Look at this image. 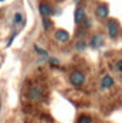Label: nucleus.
Returning a JSON list of instances; mask_svg holds the SVG:
<instances>
[{"mask_svg":"<svg viewBox=\"0 0 122 123\" xmlns=\"http://www.w3.org/2000/svg\"><path fill=\"white\" fill-rule=\"evenodd\" d=\"M115 69L118 72H122V61H116L115 62Z\"/></svg>","mask_w":122,"mask_h":123,"instance_id":"16","label":"nucleus"},{"mask_svg":"<svg viewBox=\"0 0 122 123\" xmlns=\"http://www.w3.org/2000/svg\"><path fill=\"white\" fill-rule=\"evenodd\" d=\"M102 45H104V36L99 34V33L92 34L91 38H89V47L92 49H98V48H101Z\"/></svg>","mask_w":122,"mask_h":123,"instance_id":"4","label":"nucleus"},{"mask_svg":"<svg viewBox=\"0 0 122 123\" xmlns=\"http://www.w3.org/2000/svg\"><path fill=\"white\" fill-rule=\"evenodd\" d=\"M87 17L85 14V10H84V7H81V6H78L75 10H74V23L77 25H81L82 23V20Z\"/></svg>","mask_w":122,"mask_h":123,"instance_id":"7","label":"nucleus"},{"mask_svg":"<svg viewBox=\"0 0 122 123\" xmlns=\"http://www.w3.org/2000/svg\"><path fill=\"white\" fill-rule=\"evenodd\" d=\"M34 51H36L37 54L40 55V57H43L44 60H48L50 57H48V52L46 51V49H43V48H40L38 45H34Z\"/></svg>","mask_w":122,"mask_h":123,"instance_id":"12","label":"nucleus"},{"mask_svg":"<svg viewBox=\"0 0 122 123\" xmlns=\"http://www.w3.org/2000/svg\"><path fill=\"white\" fill-rule=\"evenodd\" d=\"M13 24L14 25L23 24V14H21L20 12L14 13V16H13Z\"/></svg>","mask_w":122,"mask_h":123,"instance_id":"11","label":"nucleus"},{"mask_svg":"<svg viewBox=\"0 0 122 123\" xmlns=\"http://www.w3.org/2000/svg\"><path fill=\"white\" fill-rule=\"evenodd\" d=\"M74 3H75V4H80V3H81V1H82V0H73Z\"/></svg>","mask_w":122,"mask_h":123,"instance_id":"17","label":"nucleus"},{"mask_svg":"<svg viewBox=\"0 0 122 123\" xmlns=\"http://www.w3.org/2000/svg\"><path fill=\"white\" fill-rule=\"evenodd\" d=\"M107 31H108V36L112 40H115L119 36V23L115 18H109L107 21Z\"/></svg>","mask_w":122,"mask_h":123,"instance_id":"1","label":"nucleus"},{"mask_svg":"<svg viewBox=\"0 0 122 123\" xmlns=\"http://www.w3.org/2000/svg\"><path fill=\"white\" fill-rule=\"evenodd\" d=\"M0 108H1V105H0Z\"/></svg>","mask_w":122,"mask_h":123,"instance_id":"19","label":"nucleus"},{"mask_svg":"<svg viewBox=\"0 0 122 123\" xmlns=\"http://www.w3.org/2000/svg\"><path fill=\"white\" fill-rule=\"evenodd\" d=\"M51 27H53V23H51L50 17H43V28H44L46 31H48Z\"/></svg>","mask_w":122,"mask_h":123,"instance_id":"13","label":"nucleus"},{"mask_svg":"<svg viewBox=\"0 0 122 123\" xmlns=\"http://www.w3.org/2000/svg\"><path fill=\"white\" fill-rule=\"evenodd\" d=\"M0 1H4V0H0Z\"/></svg>","mask_w":122,"mask_h":123,"instance_id":"18","label":"nucleus"},{"mask_svg":"<svg viewBox=\"0 0 122 123\" xmlns=\"http://www.w3.org/2000/svg\"><path fill=\"white\" fill-rule=\"evenodd\" d=\"M77 123H91V117L89 116H81V117H78Z\"/></svg>","mask_w":122,"mask_h":123,"instance_id":"15","label":"nucleus"},{"mask_svg":"<svg viewBox=\"0 0 122 123\" xmlns=\"http://www.w3.org/2000/svg\"><path fill=\"white\" fill-rule=\"evenodd\" d=\"M81 24H82V28H84V30H88V28H91V25H92V20H91L89 17H85Z\"/></svg>","mask_w":122,"mask_h":123,"instance_id":"14","label":"nucleus"},{"mask_svg":"<svg viewBox=\"0 0 122 123\" xmlns=\"http://www.w3.org/2000/svg\"><path fill=\"white\" fill-rule=\"evenodd\" d=\"M70 82H71L74 86L80 88V86L84 85V82H85V75L82 74L81 71H74V72H71V75H70Z\"/></svg>","mask_w":122,"mask_h":123,"instance_id":"2","label":"nucleus"},{"mask_svg":"<svg viewBox=\"0 0 122 123\" xmlns=\"http://www.w3.org/2000/svg\"><path fill=\"white\" fill-rule=\"evenodd\" d=\"M95 16H97L99 20H105L109 17V6L107 3H101L98 4L97 9H95Z\"/></svg>","mask_w":122,"mask_h":123,"instance_id":"3","label":"nucleus"},{"mask_svg":"<svg viewBox=\"0 0 122 123\" xmlns=\"http://www.w3.org/2000/svg\"><path fill=\"white\" fill-rule=\"evenodd\" d=\"M87 47H88V44H87L82 38L77 40V41H75V44H74V48L77 49V51H85Z\"/></svg>","mask_w":122,"mask_h":123,"instance_id":"10","label":"nucleus"},{"mask_svg":"<svg viewBox=\"0 0 122 123\" xmlns=\"http://www.w3.org/2000/svg\"><path fill=\"white\" fill-rule=\"evenodd\" d=\"M38 12H40V14H41L43 17H50V16L54 14V9H53V6H51L50 3L41 1V3L38 4Z\"/></svg>","mask_w":122,"mask_h":123,"instance_id":"6","label":"nucleus"},{"mask_svg":"<svg viewBox=\"0 0 122 123\" xmlns=\"http://www.w3.org/2000/svg\"><path fill=\"white\" fill-rule=\"evenodd\" d=\"M41 96H43V92H41L40 86H31L28 89V98L31 100H40Z\"/></svg>","mask_w":122,"mask_h":123,"instance_id":"8","label":"nucleus"},{"mask_svg":"<svg viewBox=\"0 0 122 123\" xmlns=\"http://www.w3.org/2000/svg\"><path fill=\"white\" fill-rule=\"evenodd\" d=\"M54 38L58 41V43H62V44H65V43H68L70 41V33L67 31V30H64V28H58V30H55L54 31Z\"/></svg>","mask_w":122,"mask_h":123,"instance_id":"5","label":"nucleus"},{"mask_svg":"<svg viewBox=\"0 0 122 123\" xmlns=\"http://www.w3.org/2000/svg\"><path fill=\"white\" fill-rule=\"evenodd\" d=\"M114 86V78L111 75H104L101 79V88L102 89H109Z\"/></svg>","mask_w":122,"mask_h":123,"instance_id":"9","label":"nucleus"}]
</instances>
